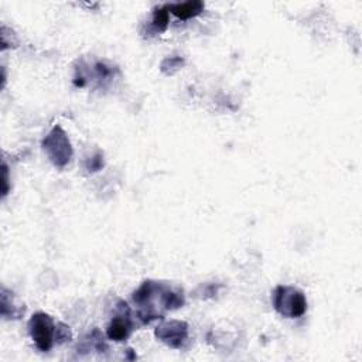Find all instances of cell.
Instances as JSON below:
<instances>
[{"mask_svg": "<svg viewBox=\"0 0 362 362\" xmlns=\"http://www.w3.org/2000/svg\"><path fill=\"white\" fill-rule=\"evenodd\" d=\"M274 310L287 318L301 317L307 310L304 294L290 286H279L273 293Z\"/></svg>", "mask_w": 362, "mask_h": 362, "instance_id": "1", "label": "cell"}, {"mask_svg": "<svg viewBox=\"0 0 362 362\" xmlns=\"http://www.w3.org/2000/svg\"><path fill=\"white\" fill-rule=\"evenodd\" d=\"M42 147L47 151L51 161L58 167H64L72 156V148L68 136L59 126H55L49 132V134L42 141Z\"/></svg>", "mask_w": 362, "mask_h": 362, "instance_id": "2", "label": "cell"}, {"mask_svg": "<svg viewBox=\"0 0 362 362\" xmlns=\"http://www.w3.org/2000/svg\"><path fill=\"white\" fill-rule=\"evenodd\" d=\"M55 325L49 315L45 313H35L28 322V329L37 348L41 351H48L52 346L55 337Z\"/></svg>", "mask_w": 362, "mask_h": 362, "instance_id": "3", "label": "cell"}, {"mask_svg": "<svg viewBox=\"0 0 362 362\" xmlns=\"http://www.w3.org/2000/svg\"><path fill=\"white\" fill-rule=\"evenodd\" d=\"M187 334H188L187 324L181 321H170V322L161 324L156 329V335L161 341H164L165 344L174 348H180L182 345V342L187 339Z\"/></svg>", "mask_w": 362, "mask_h": 362, "instance_id": "4", "label": "cell"}, {"mask_svg": "<svg viewBox=\"0 0 362 362\" xmlns=\"http://www.w3.org/2000/svg\"><path fill=\"white\" fill-rule=\"evenodd\" d=\"M130 331H132V324H130L129 313L126 315L119 314L115 318H112L107 327V337L115 341H123L129 337Z\"/></svg>", "mask_w": 362, "mask_h": 362, "instance_id": "5", "label": "cell"}, {"mask_svg": "<svg viewBox=\"0 0 362 362\" xmlns=\"http://www.w3.org/2000/svg\"><path fill=\"white\" fill-rule=\"evenodd\" d=\"M168 11H171L178 18L187 20L191 17L198 16L204 10L202 1H185V3H175V4H167Z\"/></svg>", "mask_w": 362, "mask_h": 362, "instance_id": "6", "label": "cell"}, {"mask_svg": "<svg viewBox=\"0 0 362 362\" xmlns=\"http://www.w3.org/2000/svg\"><path fill=\"white\" fill-rule=\"evenodd\" d=\"M168 8L167 6H163V7H158L154 10L153 13V27L157 30V31H164L168 25Z\"/></svg>", "mask_w": 362, "mask_h": 362, "instance_id": "7", "label": "cell"}]
</instances>
